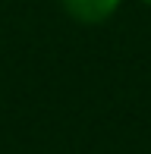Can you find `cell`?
<instances>
[{
  "label": "cell",
  "instance_id": "obj_1",
  "mask_svg": "<svg viewBox=\"0 0 151 154\" xmlns=\"http://www.w3.org/2000/svg\"><path fill=\"white\" fill-rule=\"evenodd\" d=\"M123 0H60V10L76 25H104L120 13Z\"/></svg>",
  "mask_w": 151,
  "mask_h": 154
},
{
  "label": "cell",
  "instance_id": "obj_2",
  "mask_svg": "<svg viewBox=\"0 0 151 154\" xmlns=\"http://www.w3.org/2000/svg\"><path fill=\"white\" fill-rule=\"evenodd\" d=\"M139 3H145V6H151V0H139Z\"/></svg>",
  "mask_w": 151,
  "mask_h": 154
}]
</instances>
